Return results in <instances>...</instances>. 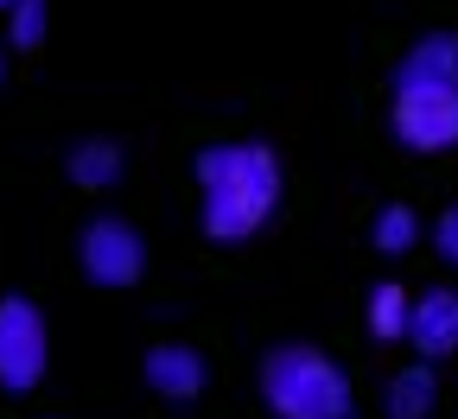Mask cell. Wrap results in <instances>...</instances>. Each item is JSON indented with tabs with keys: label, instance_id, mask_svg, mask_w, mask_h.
Masks as SVG:
<instances>
[{
	"label": "cell",
	"instance_id": "5bb4252c",
	"mask_svg": "<svg viewBox=\"0 0 458 419\" xmlns=\"http://www.w3.org/2000/svg\"><path fill=\"white\" fill-rule=\"evenodd\" d=\"M433 248H439V255H445V261L458 267V204H452V210H445V216L433 222Z\"/></svg>",
	"mask_w": 458,
	"mask_h": 419
},
{
	"label": "cell",
	"instance_id": "52a82bcc",
	"mask_svg": "<svg viewBox=\"0 0 458 419\" xmlns=\"http://www.w3.org/2000/svg\"><path fill=\"white\" fill-rule=\"evenodd\" d=\"M204 381H210V369H204V356L191 343H153L147 349V388L153 394L191 400V394H204Z\"/></svg>",
	"mask_w": 458,
	"mask_h": 419
},
{
	"label": "cell",
	"instance_id": "277c9868",
	"mask_svg": "<svg viewBox=\"0 0 458 419\" xmlns=\"http://www.w3.org/2000/svg\"><path fill=\"white\" fill-rule=\"evenodd\" d=\"M45 363H51L45 312L32 306V298H0V388L32 394L45 381Z\"/></svg>",
	"mask_w": 458,
	"mask_h": 419
},
{
	"label": "cell",
	"instance_id": "5b68a950",
	"mask_svg": "<svg viewBox=\"0 0 458 419\" xmlns=\"http://www.w3.org/2000/svg\"><path fill=\"white\" fill-rule=\"evenodd\" d=\"M77 255H83V273H89L96 286H134V280L147 273V242H140L122 216H96V222L83 229Z\"/></svg>",
	"mask_w": 458,
	"mask_h": 419
},
{
	"label": "cell",
	"instance_id": "8992f818",
	"mask_svg": "<svg viewBox=\"0 0 458 419\" xmlns=\"http://www.w3.org/2000/svg\"><path fill=\"white\" fill-rule=\"evenodd\" d=\"M408 343L427 356V363H445V356L458 349V292H452V286H433V292L414 298Z\"/></svg>",
	"mask_w": 458,
	"mask_h": 419
},
{
	"label": "cell",
	"instance_id": "9a60e30c",
	"mask_svg": "<svg viewBox=\"0 0 458 419\" xmlns=\"http://www.w3.org/2000/svg\"><path fill=\"white\" fill-rule=\"evenodd\" d=\"M7 7H13V0H0V13H7Z\"/></svg>",
	"mask_w": 458,
	"mask_h": 419
},
{
	"label": "cell",
	"instance_id": "6da1fadb",
	"mask_svg": "<svg viewBox=\"0 0 458 419\" xmlns=\"http://www.w3.org/2000/svg\"><path fill=\"white\" fill-rule=\"evenodd\" d=\"M198 197L210 242H249L280 204V159L261 140H229L198 153Z\"/></svg>",
	"mask_w": 458,
	"mask_h": 419
},
{
	"label": "cell",
	"instance_id": "2e32d148",
	"mask_svg": "<svg viewBox=\"0 0 458 419\" xmlns=\"http://www.w3.org/2000/svg\"><path fill=\"white\" fill-rule=\"evenodd\" d=\"M0 71H7V57H0Z\"/></svg>",
	"mask_w": 458,
	"mask_h": 419
},
{
	"label": "cell",
	"instance_id": "7c38bea8",
	"mask_svg": "<svg viewBox=\"0 0 458 419\" xmlns=\"http://www.w3.org/2000/svg\"><path fill=\"white\" fill-rule=\"evenodd\" d=\"M420 242V216L408 210V204H388L382 216H376V248L382 255H408Z\"/></svg>",
	"mask_w": 458,
	"mask_h": 419
},
{
	"label": "cell",
	"instance_id": "9c48e42d",
	"mask_svg": "<svg viewBox=\"0 0 458 419\" xmlns=\"http://www.w3.org/2000/svg\"><path fill=\"white\" fill-rule=\"evenodd\" d=\"M64 172L77 178L83 191H108V185H122L128 159H122V147H114V140H77L71 159H64Z\"/></svg>",
	"mask_w": 458,
	"mask_h": 419
},
{
	"label": "cell",
	"instance_id": "8fae6325",
	"mask_svg": "<svg viewBox=\"0 0 458 419\" xmlns=\"http://www.w3.org/2000/svg\"><path fill=\"white\" fill-rule=\"evenodd\" d=\"M408 324H414V292H401L394 280H382V286L369 292V337H376V343H401V337H408Z\"/></svg>",
	"mask_w": 458,
	"mask_h": 419
},
{
	"label": "cell",
	"instance_id": "3957f363",
	"mask_svg": "<svg viewBox=\"0 0 458 419\" xmlns=\"http://www.w3.org/2000/svg\"><path fill=\"white\" fill-rule=\"evenodd\" d=\"M394 140L414 153H445L458 147V83H427V77H394Z\"/></svg>",
	"mask_w": 458,
	"mask_h": 419
},
{
	"label": "cell",
	"instance_id": "4fadbf2b",
	"mask_svg": "<svg viewBox=\"0 0 458 419\" xmlns=\"http://www.w3.org/2000/svg\"><path fill=\"white\" fill-rule=\"evenodd\" d=\"M45 26H51L45 0H13V7H7V45L32 51V45H45Z\"/></svg>",
	"mask_w": 458,
	"mask_h": 419
},
{
	"label": "cell",
	"instance_id": "7a4b0ae2",
	"mask_svg": "<svg viewBox=\"0 0 458 419\" xmlns=\"http://www.w3.org/2000/svg\"><path fill=\"white\" fill-rule=\"evenodd\" d=\"M261 400L274 419H357V394L344 369L312 343H280L261 363Z\"/></svg>",
	"mask_w": 458,
	"mask_h": 419
},
{
	"label": "cell",
	"instance_id": "30bf717a",
	"mask_svg": "<svg viewBox=\"0 0 458 419\" xmlns=\"http://www.w3.org/2000/svg\"><path fill=\"white\" fill-rule=\"evenodd\" d=\"M401 77H427V83H458V32H427L408 57Z\"/></svg>",
	"mask_w": 458,
	"mask_h": 419
},
{
	"label": "cell",
	"instance_id": "ba28073f",
	"mask_svg": "<svg viewBox=\"0 0 458 419\" xmlns=\"http://www.w3.org/2000/svg\"><path fill=\"white\" fill-rule=\"evenodd\" d=\"M382 406H388V419H427V413L439 406V375H433V363H414V369H401V375L388 381Z\"/></svg>",
	"mask_w": 458,
	"mask_h": 419
}]
</instances>
